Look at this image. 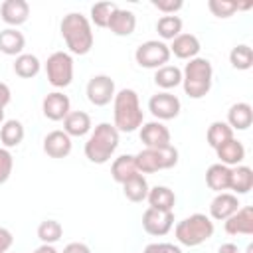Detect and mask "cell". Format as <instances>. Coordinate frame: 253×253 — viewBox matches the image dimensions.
Masks as SVG:
<instances>
[{
    "instance_id": "cell-1",
    "label": "cell",
    "mask_w": 253,
    "mask_h": 253,
    "mask_svg": "<svg viewBox=\"0 0 253 253\" xmlns=\"http://www.w3.org/2000/svg\"><path fill=\"white\" fill-rule=\"evenodd\" d=\"M59 32H61V38H63V42L71 53L85 55L91 51L95 38H93L91 22L87 16H83L79 12L65 14L61 24H59Z\"/></svg>"
},
{
    "instance_id": "cell-2",
    "label": "cell",
    "mask_w": 253,
    "mask_h": 253,
    "mask_svg": "<svg viewBox=\"0 0 253 253\" xmlns=\"http://www.w3.org/2000/svg\"><path fill=\"white\" fill-rule=\"evenodd\" d=\"M113 119L115 128L119 132H134L142 126L144 113L140 109V101L134 89H121L113 99Z\"/></svg>"
},
{
    "instance_id": "cell-3",
    "label": "cell",
    "mask_w": 253,
    "mask_h": 253,
    "mask_svg": "<svg viewBox=\"0 0 253 253\" xmlns=\"http://www.w3.org/2000/svg\"><path fill=\"white\" fill-rule=\"evenodd\" d=\"M117 146H119V130L115 128V125L99 123L91 130L85 142V156L93 164H107L115 154Z\"/></svg>"
},
{
    "instance_id": "cell-4",
    "label": "cell",
    "mask_w": 253,
    "mask_h": 253,
    "mask_svg": "<svg viewBox=\"0 0 253 253\" xmlns=\"http://www.w3.org/2000/svg\"><path fill=\"white\" fill-rule=\"evenodd\" d=\"M213 83V67L206 57H194L182 71V87L190 99H202L210 93Z\"/></svg>"
},
{
    "instance_id": "cell-5",
    "label": "cell",
    "mask_w": 253,
    "mask_h": 253,
    "mask_svg": "<svg viewBox=\"0 0 253 253\" xmlns=\"http://www.w3.org/2000/svg\"><path fill=\"white\" fill-rule=\"evenodd\" d=\"M174 235L186 247H198L213 235V221L206 213H192L176 223Z\"/></svg>"
},
{
    "instance_id": "cell-6",
    "label": "cell",
    "mask_w": 253,
    "mask_h": 253,
    "mask_svg": "<svg viewBox=\"0 0 253 253\" xmlns=\"http://www.w3.org/2000/svg\"><path fill=\"white\" fill-rule=\"evenodd\" d=\"M134 164L140 174H154L158 170H168L178 164V148L168 144L162 148H144L134 154Z\"/></svg>"
},
{
    "instance_id": "cell-7",
    "label": "cell",
    "mask_w": 253,
    "mask_h": 253,
    "mask_svg": "<svg viewBox=\"0 0 253 253\" xmlns=\"http://www.w3.org/2000/svg\"><path fill=\"white\" fill-rule=\"evenodd\" d=\"M43 69L47 81L57 89H63L73 81V57L67 51H53L47 57Z\"/></svg>"
},
{
    "instance_id": "cell-8",
    "label": "cell",
    "mask_w": 253,
    "mask_h": 253,
    "mask_svg": "<svg viewBox=\"0 0 253 253\" xmlns=\"http://www.w3.org/2000/svg\"><path fill=\"white\" fill-rule=\"evenodd\" d=\"M170 55H172L170 47L162 40H148V42L140 43L134 51L136 63L140 67H146V69H158L162 65H168Z\"/></svg>"
},
{
    "instance_id": "cell-9",
    "label": "cell",
    "mask_w": 253,
    "mask_h": 253,
    "mask_svg": "<svg viewBox=\"0 0 253 253\" xmlns=\"http://www.w3.org/2000/svg\"><path fill=\"white\" fill-rule=\"evenodd\" d=\"M148 111L152 113V117L156 121H172L180 115L182 111V103L176 95H172L170 91H160L156 95L150 97L148 101Z\"/></svg>"
},
{
    "instance_id": "cell-10",
    "label": "cell",
    "mask_w": 253,
    "mask_h": 253,
    "mask_svg": "<svg viewBox=\"0 0 253 253\" xmlns=\"http://www.w3.org/2000/svg\"><path fill=\"white\" fill-rule=\"evenodd\" d=\"M85 93H87V99H89L91 105H95V107H105V105H109V103L115 99V93H117L115 81H113L109 75H105V73L93 75V77L89 79V83H87Z\"/></svg>"
},
{
    "instance_id": "cell-11",
    "label": "cell",
    "mask_w": 253,
    "mask_h": 253,
    "mask_svg": "<svg viewBox=\"0 0 253 253\" xmlns=\"http://www.w3.org/2000/svg\"><path fill=\"white\" fill-rule=\"evenodd\" d=\"M174 225V211H160L154 208H146L142 213V227L148 235L160 237L166 235Z\"/></svg>"
},
{
    "instance_id": "cell-12",
    "label": "cell",
    "mask_w": 253,
    "mask_h": 253,
    "mask_svg": "<svg viewBox=\"0 0 253 253\" xmlns=\"http://www.w3.org/2000/svg\"><path fill=\"white\" fill-rule=\"evenodd\" d=\"M42 111H43V117L49 121H63L71 113V101L61 91H51L43 97Z\"/></svg>"
},
{
    "instance_id": "cell-13",
    "label": "cell",
    "mask_w": 253,
    "mask_h": 253,
    "mask_svg": "<svg viewBox=\"0 0 253 253\" xmlns=\"http://www.w3.org/2000/svg\"><path fill=\"white\" fill-rule=\"evenodd\" d=\"M140 140L146 148H162L172 144L170 142V130L160 121H150L140 126Z\"/></svg>"
},
{
    "instance_id": "cell-14",
    "label": "cell",
    "mask_w": 253,
    "mask_h": 253,
    "mask_svg": "<svg viewBox=\"0 0 253 253\" xmlns=\"http://www.w3.org/2000/svg\"><path fill=\"white\" fill-rule=\"evenodd\" d=\"M43 152L49 156V158H65L71 154V148H73V142H71V136L63 130H51L43 136Z\"/></svg>"
},
{
    "instance_id": "cell-15",
    "label": "cell",
    "mask_w": 253,
    "mask_h": 253,
    "mask_svg": "<svg viewBox=\"0 0 253 253\" xmlns=\"http://www.w3.org/2000/svg\"><path fill=\"white\" fill-rule=\"evenodd\" d=\"M241 208L239 198L231 192H219L210 204V215L217 221H225L229 215H233Z\"/></svg>"
},
{
    "instance_id": "cell-16",
    "label": "cell",
    "mask_w": 253,
    "mask_h": 253,
    "mask_svg": "<svg viewBox=\"0 0 253 253\" xmlns=\"http://www.w3.org/2000/svg\"><path fill=\"white\" fill-rule=\"evenodd\" d=\"M0 18L12 28L22 26L30 18V4L26 0H4L0 6Z\"/></svg>"
},
{
    "instance_id": "cell-17",
    "label": "cell",
    "mask_w": 253,
    "mask_h": 253,
    "mask_svg": "<svg viewBox=\"0 0 253 253\" xmlns=\"http://www.w3.org/2000/svg\"><path fill=\"white\" fill-rule=\"evenodd\" d=\"M225 233L229 235H251L253 233V208L243 206L225 219Z\"/></svg>"
},
{
    "instance_id": "cell-18",
    "label": "cell",
    "mask_w": 253,
    "mask_h": 253,
    "mask_svg": "<svg viewBox=\"0 0 253 253\" xmlns=\"http://www.w3.org/2000/svg\"><path fill=\"white\" fill-rule=\"evenodd\" d=\"M107 28H109L115 36L126 38V36H130V34L136 30V16H134V12H130V10L117 8V10L111 14V20H109Z\"/></svg>"
},
{
    "instance_id": "cell-19",
    "label": "cell",
    "mask_w": 253,
    "mask_h": 253,
    "mask_svg": "<svg viewBox=\"0 0 253 253\" xmlns=\"http://www.w3.org/2000/svg\"><path fill=\"white\" fill-rule=\"evenodd\" d=\"M170 47V53H174L178 59H194V57H198V53H200V40L194 36V34H180V36H176L174 40H172V43L168 45Z\"/></svg>"
},
{
    "instance_id": "cell-20",
    "label": "cell",
    "mask_w": 253,
    "mask_h": 253,
    "mask_svg": "<svg viewBox=\"0 0 253 253\" xmlns=\"http://www.w3.org/2000/svg\"><path fill=\"white\" fill-rule=\"evenodd\" d=\"M215 154L219 158V164L227 166V168H233V166H239L243 160H245V146L243 142H239L235 136L229 138L227 142L219 144L215 148Z\"/></svg>"
},
{
    "instance_id": "cell-21",
    "label": "cell",
    "mask_w": 253,
    "mask_h": 253,
    "mask_svg": "<svg viewBox=\"0 0 253 253\" xmlns=\"http://www.w3.org/2000/svg\"><path fill=\"white\" fill-rule=\"evenodd\" d=\"M251 188H253V170L245 164L233 166L231 172H229V190H231V194L241 196V194H247Z\"/></svg>"
},
{
    "instance_id": "cell-22",
    "label": "cell",
    "mask_w": 253,
    "mask_h": 253,
    "mask_svg": "<svg viewBox=\"0 0 253 253\" xmlns=\"http://www.w3.org/2000/svg\"><path fill=\"white\" fill-rule=\"evenodd\" d=\"M233 130H247L253 123V109L249 103H235L227 111V121H225Z\"/></svg>"
},
{
    "instance_id": "cell-23",
    "label": "cell",
    "mask_w": 253,
    "mask_h": 253,
    "mask_svg": "<svg viewBox=\"0 0 253 253\" xmlns=\"http://www.w3.org/2000/svg\"><path fill=\"white\" fill-rule=\"evenodd\" d=\"M91 126V117L85 111H71L63 119V132H67L69 136H85Z\"/></svg>"
},
{
    "instance_id": "cell-24",
    "label": "cell",
    "mask_w": 253,
    "mask_h": 253,
    "mask_svg": "<svg viewBox=\"0 0 253 253\" xmlns=\"http://www.w3.org/2000/svg\"><path fill=\"white\" fill-rule=\"evenodd\" d=\"M148 208L160 210V211H172L176 204V194L168 186H154L148 190Z\"/></svg>"
},
{
    "instance_id": "cell-25",
    "label": "cell",
    "mask_w": 253,
    "mask_h": 253,
    "mask_svg": "<svg viewBox=\"0 0 253 253\" xmlns=\"http://www.w3.org/2000/svg\"><path fill=\"white\" fill-rule=\"evenodd\" d=\"M26 47V38L20 30L16 28H6L0 32V51L6 55H20L24 53Z\"/></svg>"
},
{
    "instance_id": "cell-26",
    "label": "cell",
    "mask_w": 253,
    "mask_h": 253,
    "mask_svg": "<svg viewBox=\"0 0 253 253\" xmlns=\"http://www.w3.org/2000/svg\"><path fill=\"white\" fill-rule=\"evenodd\" d=\"M229 172H231V168H227V166H223L219 162L211 164L206 170V184H208V188L213 190L215 194L227 192L229 190Z\"/></svg>"
},
{
    "instance_id": "cell-27",
    "label": "cell",
    "mask_w": 253,
    "mask_h": 253,
    "mask_svg": "<svg viewBox=\"0 0 253 253\" xmlns=\"http://www.w3.org/2000/svg\"><path fill=\"white\" fill-rule=\"evenodd\" d=\"M134 174H140V172L136 170V164H134V156L132 154H123V156H119V158L113 160V164H111V176H113V180L117 184L123 186Z\"/></svg>"
},
{
    "instance_id": "cell-28",
    "label": "cell",
    "mask_w": 253,
    "mask_h": 253,
    "mask_svg": "<svg viewBox=\"0 0 253 253\" xmlns=\"http://www.w3.org/2000/svg\"><path fill=\"white\" fill-rule=\"evenodd\" d=\"M24 125L16 119H8L4 121V125L0 126V140H2V146L4 148H14L18 146L22 140H24Z\"/></svg>"
},
{
    "instance_id": "cell-29",
    "label": "cell",
    "mask_w": 253,
    "mask_h": 253,
    "mask_svg": "<svg viewBox=\"0 0 253 253\" xmlns=\"http://www.w3.org/2000/svg\"><path fill=\"white\" fill-rule=\"evenodd\" d=\"M148 190H150V188H148V182H146L144 174H134L132 178H128V180L123 184V194H125V198H126L128 202H134V204L146 200Z\"/></svg>"
},
{
    "instance_id": "cell-30",
    "label": "cell",
    "mask_w": 253,
    "mask_h": 253,
    "mask_svg": "<svg viewBox=\"0 0 253 253\" xmlns=\"http://www.w3.org/2000/svg\"><path fill=\"white\" fill-rule=\"evenodd\" d=\"M154 83L160 89L170 91V89L182 85V69L176 65H162L154 71Z\"/></svg>"
},
{
    "instance_id": "cell-31",
    "label": "cell",
    "mask_w": 253,
    "mask_h": 253,
    "mask_svg": "<svg viewBox=\"0 0 253 253\" xmlns=\"http://www.w3.org/2000/svg\"><path fill=\"white\" fill-rule=\"evenodd\" d=\"M42 69V61L34 55V53H20L14 61V73L22 79H32L40 73Z\"/></svg>"
},
{
    "instance_id": "cell-32",
    "label": "cell",
    "mask_w": 253,
    "mask_h": 253,
    "mask_svg": "<svg viewBox=\"0 0 253 253\" xmlns=\"http://www.w3.org/2000/svg\"><path fill=\"white\" fill-rule=\"evenodd\" d=\"M182 26H184V22H182V18L176 16V14L160 16L158 22H156V32H158V36L162 38V42H164V40H170V42H172L176 36L182 34Z\"/></svg>"
},
{
    "instance_id": "cell-33",
    "label": "cell",
    "mask_w": 253,
    "mask_h": 253,
    "mask_svg": "<svg viewBox=\"0 0 253 253\" xmlns=\"http://www.w3.org/2000/svg\"><path fill=\"white\" fill-rule=\"evenodd\" d=\"M206 138H208V144L215 150L219 144H223V142H227L229 138H233V128H231L225 121H213V123L208 126Z\"/></svg>"
},
{
    "instance_id": "cell-34",
    "label": "cell",
    "mask_w": 253,
    "mask_h": 253,
    "mask_svg": "<svg viewBox=\"0 0 253 253\" xmlns=\"http://www.w3.org/2000/svg\"><path fill=\"white\" fill-rule=\"evenodd\" d=\"M229 63L239 69V71H247L253 65V49L247 43H239L229 51Z\"/></svg>"
},
{
    "instance_id": "cell-35",
    "label": "cell",
    "mask_w": 253,
    "mask_h": 253,
    "mask_svg": "<svg viewBox=\"0 0 253 253\" xmlns=\"http://www.w3.org/2000/svg\"><path fill=\"white\" fill-rule=\"evenodd\" d=\"M63 235V227L57 219H43L40 225H38V237L42 243H47V245H53L61 239Z\"/></svg>"
},
{
    "instance_id": "cell-36",
    "label": "cell",
    "mask_w": 253,
    "mask_h": 253,
    "mask_svg": "<svg viewBox=\"0 0 253 253\" xmlns=\"http://www.w3.org/2000/svg\"><path fill=\"white\" fill-rule=\"evenodd\" d=\"M119 6L115 2H97L91 6V22L99 28H107L109 20H111V14L117 10Z\"/></svg>"
},
{
    "instance_id": "cell-37",
    "label": "cell",
    "mask_w": 253,
    "mask_h": 253,
    "mask_svg": "<svg viewBox=\"0 0 253 253\" xmlns=\"http://www.w3.org/2000/svg\"><path fill=\"white\" fill-rule=\"evenodd\" d=\"M208 8L215 18H229L237 12V2H233V0H210Z\"/></svg>"
},
{
    "instance_id": "cell-38",
    "label": "cell",
    "mask_w": 253,
    "mask_h": 253,
    "mask_svg": "<svg viewBox=\"0 0 253 253\" xmlns=\"http://www.w3.org/2000/svg\"><path fill=\"white\" fill-rule=\"evenodd\" d=\"M12 168H14V156L8 148L0 146V184L8 182L10 174H12Z\"/></svg>"
},
{
    "instance_id": "cell-39",
    "label": "cell",
    "mask_w": 253,
    "mask_h": 253,
    "mask_svg": "<svg viewBox=\"0 0 253 253\" xmlns=\"http://www.w3.org/2000/svg\"><path fill=\"white\" fill-rule=\"evenodd\" d=\"M150 4L160 10L164 16H170V14H176L178 10L184 8V2L182 0H150Z\"/></svg>"
},
{
    "instance_id": "cell-40",
    "label": "cell",
    "mask_w": 253,
    "mask_h": 253,
    "mask_svg": "<svg viewBox=\"0 0 253 253\" xmlns=\"http://www.w3.org/2000/svg\"><path fill=\"white\" fill-rule=\"evenodd\" d=\"M142 253H182V249L174 243H148Z\"/></svg>"
},
{
    "instance_id": "cell-41",
    "label": "cell",
    "mask_w": 253,
    "mask_h": 253,
    "mask_svg": "<svg viewBox=\"0 0 253 253\" xmlns=\"http://www.w3.org/2000/svg\"><path fill=\"white\" fill-rule=\"evenodd\" d=\"M12 243H14L12 231L6 229V227H0V253H8L10 247H12Z\"/></svg>"
},
{
    "instance_id": "cell-42",
    "label": "cell",
    "mask_w": 253,
    "mask_h": 253,
    "mask_svg": "<svg viewBox=\"0 0 253 253\" xmlns=\"http://www.w3.org/2000/svg\"><path fill=\"white\" fill-rule=\"evenodd\" d=\"M61 253H91V249L85 245V243H79V241H73V243H67L63 247Z\"/></svg>"
},
{
    "instance_id": "cell-43",
    "label": "cell",
    "mask_w": 253,
    "mask_h": 253,
    "mask_svg": "<svg viewBox=\"0 0 253 253\" xmlns=\"http://www.w3.org/2000/svg\"><path fill=\"white\" fill-rule=\"evenodd\" d=\"M10 99H12V93H10V87L6 85V83H2L0 81V107L4 109L8 103H10Z\"/></svg>"
},
{
    "instance_id": "cell-44",
    "label": "cell",
    "mask_w": 253,
    "mask_h": 253,
    "mask_svg": "<svg viewBox=\"0 0 253 253\" xmlns=\"http://www.w3.org/2000/svg\"><path fill=\"white\" fill-rule=\"evenodd\" d=\"M217 253H239V249H237L235 243H221L219 249H217Z\"/></svg>"
},
{
    "instance_id": "cell-45",
    "label": "cell",
    "mask_w": 253,
    "mask_h": 253,
    "mask_svg": "<svg viewBox=\"0 0 253 253\" xmlns=\"http://www.w3.org/2000/svg\"><path fill=\"white\" fill-rule=\"evenodd\" d=\"M34 253H59L53 245H47V243H42L38 249H34Z\"/></svg>"
},
{
    "instance_id": "cell-46",
    "label": "cell",
    "mask_w": 253,
    "mask_h": 253,
    "mask_svg": "<svg viewBox=\"0 0 253 253\" xmlns=\"http://www.w3.org/2000/svg\"><path fill=\"white\" fill-rule=\"evenodd\" d=\"M2 125H4V109L0 107V126H2Z\"/></svg>"
},
{
    "instance_id": "cell-47",
    "label": "cell",
    "mask_w": 253,
    "mask_h": 253,
    "mask_svg": "<svg viewBox=\"0 0 253 253\" xmlns=\"http://www.w3.org/2000/svg\"><path fill=\"white\" fill-rule=\"evenodd\" d=\"M247 253H253V245H251V243L247 245Z\"/></svg>"
},
{
    "instance_id": "cell-48",
    "label": "cell",
    "mask_w": 253,
    "mask_h": 253,
    "mask_svg": "<svg viewBox=\"0 0 253 253\" xmlns=\"http://www.w3.org/2000/svg\"><path fill=\"white\" fill-rule=\"evenodd\" d=\"M8 253H10V251H8Z\"/></svg>"
}]
</instances>
